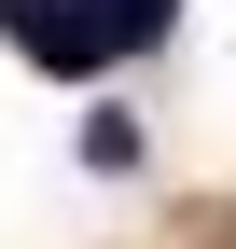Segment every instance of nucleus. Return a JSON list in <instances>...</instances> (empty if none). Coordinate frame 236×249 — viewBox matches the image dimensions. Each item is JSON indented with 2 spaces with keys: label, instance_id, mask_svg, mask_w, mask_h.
<instances>
[{
  "label": "nucleus",
  "instance_id": "1",
  "mask_svg": "<svg viewBox=\"0 0 236 249\" xmlns=\"http://www.w3.org/2000/svg\"><path fill=\"white\" fill-rule=\"evenodd\" d=\"M167 14H181V0H28V14H14V42L42 55V70H98V55L153 42Z\"/></svg>",
  "mask_w": 236,
  "mask_h": 249
}]
</instances>
